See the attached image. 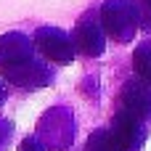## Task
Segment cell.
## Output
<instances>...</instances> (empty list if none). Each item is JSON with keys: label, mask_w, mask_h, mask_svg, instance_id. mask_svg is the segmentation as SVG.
Instances as JSON below:
<instances>
[{"label": "cell", "mask_w": 151, "mask_h": 151, "mask_svg": "<svg viewBox=\"0 0 151 151\" xmlns=\"http://www.w3.org/2000/svg\"><path fill=\"white\" fill-rule=\"evenodd\" d=\"M101 29L117 42H130L138 32V13L133 0H106L98 13Z\"/></svg>", "instance_id": "6da1fadb"}, {"label": "cell", "mask_w": 151, "mask_h": 151, "mask_svg": "<svg viewBox=\"0 0 151 151\" xmlns=\"http://www.w3.org/2000/svg\"><path fill=\"white\" fill-rule=\"evenodd\" d=\"M32 45H35V50H37L45 61H50V64H72V61H74V45H72V37H69L64 29L42 27V29L35 32Z\"/></svg>", "instance_id": "7a4b0ae2"}, {"label": "cell", "mask_w": 151, "mask_h": 151, "mask_svg": "<svg viewBox=\"0 0 151 151\" xmlns=\"http://www.w3.org/2000/svg\"><path fill=\"white\" fill-rule=\"evenodd\" d=\"M69 37H72L74 53H82V56H101L106 48V35L101 29L98 16H93V13L82 16Z\"/></svg>", "instance_id": "3957f363"}, {"label": "cell", "mask_w": 151, "mask_h": 151, "mask_svg": "<svg viewBox=\"0 0 151 151\" xmlns=\"http://www.w3.org/2000/svg\"><path fill=\"white\" fill-rule=\"evenodd\" d=\"M3 80L11 85H19V88H42L50 82V72L42 61H37L32 56V58L3 66Z\"/></svg>", "instance_id": "277c9868"}, {"label": "cell", "mask_w": 151, "mask_h": 151, "mask_svg": "<svg viewBox=\"0 0 151 151\" xmlns=\"http://www.w3.org/2000/svg\"><path fill=\"white\" fill-rule=\"evenodd\" d=\"M122 111L133 114L135 119H151V88L141 80H127L122 88Z\"/></svg>", "instance_id": "5b68a950"}, {"label": "cell", "mask_w": 151, "mask_h": 151, "mask_svg": "<svg viewBox=\"0 0 151 151\" xmlns=\"http://www.w3.org/2000/svg\"><path fill=\"white\" fill-rule=\"evenodd\" d=\"M109 133H111V138L117 141V146L122 151H135L143 143V122L135 119L133 114L122 111V109H119V114L114 117Z\"/></svg>", "instance_id": "8992f818"}, {"label": "cell", "mask_w": 151, "mask_h": 151, "mask_svg": "<svg viewBox=\"0 0 151 151\" xmlns=\"http://www.w3.org/2000/svg\"><path fill=\"white\" fill-rule=\"evenodd\" d=\"M32 56H35V45L27 35L8 32V35L0 37V66L16 64V61H24V58H32Z\"/></svg>", "instance_id": "52a82bcc"}, {"label": "cell", "mask_w": 151, "mask_h": 151, "mask_svg": "<svg viewBox=\"0 0 151 151\" xmlns=\"http://www.w3.org/2000/svg\"><path fill=\"white\" fill-rule=\"evenodd\" d=\"M133 72H135V80L146 82L151 88V40L135 45V50H133Z\"/></svg>", "instance_id": "ba28073f"}, {"label": "cell", "mask_w": 151, "mask_h": 151, "mask_svg": "<svg viewBox=\"0 0 151 151\" xmlns=\"http://www.w3.org/2000/svg\"><path fill=\"white\" fill-rule=\"evenodd\" d=\"M88 151H122V149L117 146V141L111 138V133L106 127V130H96L88 138Z\"/></svg>", "instance_id": "9c48e42d"}, {"label": "cell", "mask_w": 151, "mask_h": 151, "mask_svg": "<svg viewBox=\"0 0 151 151\" xmlns=\"http://www.w3.org/2000/svg\"><path fill=\"white\" fill-rule=\"evenodd\" d=\"M19 151H45V146L40 143V138H24Z\"/></svg>", "instance_id": "30bf717a"}, {"label": "cell", "mask_w": 151, "mask_h": 151, "mask_svg": "<svg viewBox=\"0 0 151 151\" xmlns=\"http://www.w3.org/2000/svg\"><path fill=\"white\" fill-rule=\"evenodd\" d=\"M3 98H5V90H3V85H0V104H3Z\"/></svg>", "instance_id": "8fae6325"}]
</instances>
